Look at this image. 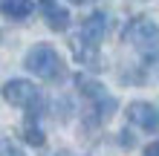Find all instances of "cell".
I'll return each mask as SVG.
<instances>
[{"label":"cell","instance_id":"cell-1","mask_svg":"<svg viewBox=\"0 0 159 156\" xmlns=\"http://www.w3.org/2000/svg\"><path fill=\"white\" fill-rule=\"evenodd\" d=\"M23 67L32 72V75H38L41 81H64L67 78V67H64V58L58 55V49L49 47V43H35V47L26 52L23 58Z\"/></svg>","mask_w":159,"mask_h":156},{"label":"cell","instance_id":"cell-2","mask_svg":"<svg viewBox=\"0 0 159 156\" xmlns=\"http://www.w3.org/2000/svg\"><path fill=\"white\" fill-rule=\"evenodd\" d=\"M125 43H130L148 64H159V23L153 17H133L125 29Z\"/></svg>","mask_w":159,"mask_h":156},{"label":"cell","instance_id":"cell-3","mask_svg":"<svg viewBox=\"0 0 159 156\" xmlns=\"http://www.w3.org/2000/svg\"><path fill=\"white\" fill-rule=\"evenodd\" d=\"M0 96H3L6 104L12 107H23V110H32V107H41V90L26 78H12L0 87Z\"/></svg>","mask_w":159,"mask_h":156},{"label":"cell","instance_id":"cell-4","mask_svg":"<svg viewBox=\"0 0 159 156\" xmlns=\"http://www.w3.org/2000/svg\"><path fill=\"white\" fill-rule=\"evenodd\" d=\"M127 122L148 130V133H156L159 130V107L151 101H130L127 104Z\"/></svg>","mask_w":159,"mask_h":156},{"label":"cell","instance_id":"cell-5","mask_svg":"<svg viewBox=\"0 0 159 156\" xmlns=\"http://www.w3.org/2000/svg\"><path fill=\"white\" fill-rule=\"evenodd\" d=\"M38 9H41L43 20H46V26H49L52 32H67V26H70V12L58 3V0H38Z\"/></svg>","mask_w":159,"mask_h":156},{"label":"cell","instance_id":"cell-6","mask_svg":"<svg viewBox=\"0 0 159 156\" xmlns=\"http://www.w3.org/2000/svg\"><path fill=\"white\" fill-rule=\"evenodd\" d=\"M104 35H107V15L104 12H93V15L84 17L78 38H84L87 43H93V47H98V43L104 41Z\"/></svg>","mask_w":159,"mask_h":156},{"label":"cell","instance_id":"cell-7","mask_svg":"<svg viewBox=\"0 0 159 156\" xmlns=\"http://www.w3.org/2000/svg\"><path fill=\"white\" fill-rule=\"evenodd\" d=\"M70 49H72V55H75L78 64H84V67H90V69H101V67H98V64H101L98 47H93V43H87L84 38L72 35V38H70Z\"/></svg>","mask_w":159,"mask_h":156},{"label":"cell","instance_id":"cell-8","mask_svg":"<svg viewBox=\"0 0 159 156\" xmlns=\"http://www.w3.org/2000/svg\"><path fill=\"white\" fill-rule=\"evenodd\" d=\"M35 12L32 0H0V15L12 17V20H26Z\"/></svg>","mask_w":159,"mask_h":156},{"label":"cell","instance_id":"cell-9","mask_svg":"<svg viewBox=\"0 0 159 156\" xmlns=\"http://www.w3.org/2000/svg\"><path fill=\"white\" fill-rule=\"evenodd\" d=\"M0 156H26V150H20L17 145H12L9 139H0Z\"/></svg>","mask_w":159,"mask_h":156},{"label":"cell","instance_id":"cell-10","mask_svg":"<svg viewBox=\"0 0 159 156\" xmlns=\"http://www.w3.org/2000/svg\"><path fill=\"white\" fill-rule=\"evenodd\" d=\"M145 156H159V142H151L145 148Z\"/></svg>","mask_w":159,"mask_h":156},{"label":"cell","instance_id":"cell-11","mask_svg":"<svg viewBox=\"0 0 159 156\" xmlns=\"http://www.w3.org/2000/svg\"><path fill=\"white\" fill-rule=\"evenodd\" d=\"M55 156H70V153H67V150H58V153H55Z\"/></svg>","mask_w":159,"mask_h":156},{"label":"cell","instance_id":"cell-12","mask_svg":"<svg viewBox=\"0 0 159 156\" xmlns=\"http://www.w3.org/2000/svg\"><path fill=\"white\" fill-rule=\"evenodd\" d=\"M72 3H84V0H72Z\"/></svg>","mask_w":159,"mask_h":156}]
</instances>
